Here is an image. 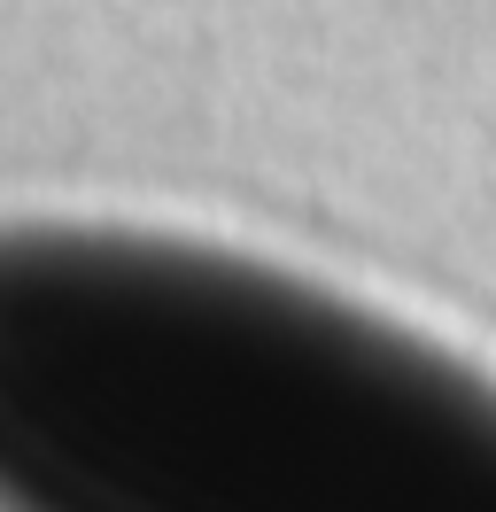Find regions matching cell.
<instances>
[{
	"label": "cell",
	"instance_id": "cell-1",
	"mask_svg": "<svg viewBox=\"0 0 496 512\" xmlns=\"http://www.w3.org/2000/svg\"><path fill=\"white\" fill-rule=\"evenodd\" d=\"M0 497L24 512H496V381L248 256L0 241Z\"/></svg>",
	"mask_w": 496,
	"mask_h": 512
}]
</instances>
